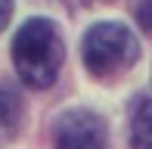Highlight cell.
Returning a JSON list of instances; mask_svg holds the SVG:
<instances>
[{"mask_svg":"<svg viewBox=\"0 0 152 149\" xmlns=\"http://www.w3.org/2000/svg\"><path fill=\"white\" fill-rule=\"evenodd\" d=\"M130 143L134 149H152V99L137 106L130 121Z\"/></svg>","mask_w":152,"mask_h":149,"instance_id":"obj_4","label":"cell"},{"mask_svg":"<svg viewBox=\"0 0 152 149\" xmlns=\"http://www.w3.org/2000/svg\"><path fill=\"white\" fill-rule=\"evenodd\" d=\"M65 59V47L50 19H28L12 37V65L28 87H50Z\"/></svg>","mask_w":152,"mask_h":149,"instance_id":"obj_1","label":"cell"},{"mask_svg":"<svg viewBox=\"0 0 152 149\" xmlns=\"http://www.w3.org/2000/svg\"><path fill=\"white\" fill-rule=\"evenodd\" d=\"M10 16H12V0H0V28L10 22Z\"/></svg>","mask_w":152,"mask_h":149,"instance_id":"obj_7","label":"cell"},{"mask_svg":"<svg viewBox=\"0 0 152 149\" xmlns=\"http://www.w3.org/2000/svg\"><path fill=\"white\" fill-rule=\"evenodd\" d=\"M22 118V99L12 87L0 84V131H12Z\"/></svg>","mask_w":152,"mask_h":149,"instance_id":"obj_5","label":"cell"},{"mask_svg":"<svg viewBox=\"0 0 152 149\" xmlns=\"http://www.w3.org/2000/svg\"><path fill=\"white\" fill-rule=\"evenodd\" d=\"M137 22L140 28H146L152 34V0H140V9H137Z\"/></svg>","mask_w":152,"mask_h":149,"instance_id":"obj_6","label":"cell"},{"mask_svg":"<svg viewBox=\"0 0 152 149\" xmlns=\"http://www.w3.org/2000/svg\"><path fill=\"white\" fill-rule=\"evenodd\" d=\"M81 56L90 74L112 78V74L127 72L140 59V40L121 22H99L81 40Z\"/></svg>","mask_w":152,"mask_h":149,"instance_id":"obj_2","label":"cell"},{"mask_svg":"<svg viewBox=\"0 0 152 149\" xmlns=\"http://www.w3.org/2000/svg\"><path fill=\"white\" fill-rule=\"evenodd\" d=\"M53 149H109L106 121L90 109H68L53 121Z\"/></svg>","mask_w":152,"mask_h":149,"instance_id":"obj_3","label":"cell"}]
</instances>
